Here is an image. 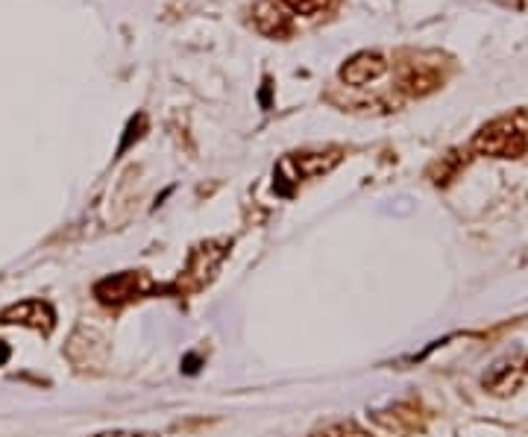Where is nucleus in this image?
Returning <instances> with one entry per match:
<instances>
[{"label":"nucleus","mask_w":528,"mask_h":437,"mask_svg":"<svg viewBox=\"0 0 528 437\" xmlns=\"http://www.w3.org/2000/svg\"><path fill=\"white\" fill-rule=\"evenodd\" d=\"M473 147L482 156H493V159H520L528 150V115L517 112V115H502L490 124H484L476 132Z\"/></svg>","instance_id":"1"},{"label":"nucleus","mask_w":528,"mask_h":437,"mask_svg":"<svg viewBox=\"0 0 528 437\" xmlns=\"http://www.w3.org/2000/svg\"><path fill=\"white\" fill-rule=\"evenodd\" d=\"M153 288V279L144 273V270H124V273H115V276H106L94 285V297L100 306L121 308L144 297L147 291Z\"/></svg>","instance_id":"2"},{"label":"nucleus","mask_w":528,"mask_h":437,"mask_svg":"<svg viewBox=\"0 0 528 437\" xmlns=\"http://www.w3.org/2000/svg\"><path fill=\"white\" fill-rule=\"evenodd\" d=\"M0 323L3 326H24V329L50 335L56 326V311L44 300H21V303H12L0 311Z\"/></svg>","instance_id":"3"},{"label":"nucleus","mask_w":528,"mask_h":437,"mask_svg":"<svg viewBox=\"0 0 528 437\" xmlns=\"http://www.w3.org/2000/svg\"><path fill=\"white\" fill-rule=\"evenodd\" d=\"M528 379V358H508L499 361L487 376H484V388L496 396L517 394Z\"/></svg>","instance_id":"4"},{"label":"nucleus","mask_w":528,"mask_h":437,"mask_svg":"<svg viewBox=\"0 0 528 437\" xmlns=\"http://www.w3.org/2000/svg\"><path fill=\"white\" fill-rule=\"evenodd\" d=\"M385 68H388L385 56L367 50V53H355L352 59H347V62L341 65L338 77H341V83H347V86L361 88L367 86V83H373V80H379V77L385 74Z\"/></svg>","instance_id":"5"},{"label":"nucleus","mask_w":528,"mask_h":437,"mask_svg":"<svg viewBox=\"0 0 528 437\" xmlns=\"http://www.w3.org/2000/svg\"><path fill=\"white\" fill-rule=\"evenodd\" d=\"M256 18V27L262 30L264 36H273V39H282L291 33V15L282 9L279 0H262L253 12Z\"/></svg>","instance_id":"6"},{"label":"nucleus","mask_w":528,"mask_h":437,"mask_svg":"<svg viewBox=\"0 0 528 437\" xmlns=\"http://www.w3.org/2000/svg\"><path fill=\"white\" fill-rule=\"evenodd\" d=\"M282 6H288L291 12H297V15H317L323 6H326V0H279Z\"/></svg>","instance_id":"7"},{"label":"nucleus","mask_w":528,"mask_h":437,"mask_svg":"<svg viewBox=\"0 0 528 437\" xmlns=\"http://www.w3.org/2000/svg\"><path fill=\"white\" fill-rule=\"evenodd\" d=\"M323 437H373V435H367V432L358 429L355 423H338V426H329V429L323 432Z\"/></svg>","instance_id":"8"},{"label":"nucleus","mask_w":528,"mask_h":437,"mask_svg":"<svg viewBox=\"0 0 528 437\" xmlns=\"http://www.w3.org/2000/svg\"><path fill=\"white\" fill-rule=\"evenodd\" d=\"M94 437H153V435H135V432H103V435Z\"/></svg>","instance_id":"9"},{"label":"nucleus","mask_w":528,"mask_h":437,"mask_svg":"<svg viewBox=\"0 0 528 437\" xmlns=\"http://www.w3.org/2000/svg\"><path fill=\"white\" fill-rule=\"evenodd\" d=\"M6 361H9V347H6V344L0 341V367H3Z\"/></svg>","instance_id":"10"}]
</instances>
